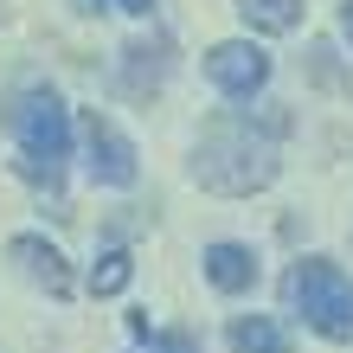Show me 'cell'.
Listing matches in <instances>:
<instances>
[{"instance_id":"cell-1","label":"cell","mask_w":353,"mask_h":353,"mask_svg":"<svg viewBox=\"0 0 353 353\" xmlns=\"http://www.w3.org/2000/svg\"><path fill=\"white\" fill-rule=\"evenodd\" d=\"M289 135V110L283 103H263V110H225L199 129L193 141V180L219 199H251L270 180L283 174L276 141Z\"/></svg>"},{"instance_id":"cell-2","label":"cell","mask_w":353,"mask_h":353,"mask_svg":"<svg viewBox=\"0 0 353 353\" xmlns=\"http://www.w3.org/2000/svg\"><path fill=\"white\" fill-rule=\"evenodd\" d=\"M0 122H7V135L19 141V174L58 199V180H65V161H71V110H65V97L46 90V84L13 90Z\"/></svg>"},{"instance_id":"cell-3","label":"cell","mask_w":353,"mask_h":353,"mask_svg":"<svg viewBox=\"0 0 353 353\" xmlns=\"http://www.w3.org/2000/svg\"><path fill=\"white\" fill-rule=\"evenodd\" d=\"M283 308L321 341H353V276L334 257H296L283 270Z\"/></svg>"},{"instance_id":"cell-4","label":"cell","mask_w":353,"mask_h":353,"mask_svg":"<svg viewBox=\"0 0 353 353\" xmlns=\"http://www.w3.org/2000/svg\"><path fill=\"white\" fill-rule=\"evenodd\" d=\"M77 135H84V168H90V180L97 186H135V174H141V161H135V141L116 129L103 110H84V122H77Z\"/></svg>"},{"instance_id":"cell-5","label":"cell","mask_w":353,"mask_h":353,"mask_svg":"<svg viewBox=\"0 0 353 353\" xmlns=\"http://www.w3.org/2000/svg\"><path fill=\"white\" fill-rule=\"evenodd\" d=\"M270 71H276V65H270V52L251 46V39H219V46L205 52V77H212V90H219V97H232V103L263 97Z\"/></svg>"},{"instance_id":"cell-6","label":"cell","mask_w":353,"mask_h":353,"mask_svg":"<svg viewBox=\"0 0 353 353\" xmlns=\"http://www.w3.org/2000/svg\"><path fill=\"white\" fill-rule=\"evenodd\" d=\"M7 257L26 270V276L46 289L52 302H71L77 296V276H71V263H65V251H58V244H46L39 232H19V238H7Z\"/></svg>"},{"instance_id":"cell-7","label":"cell","mask_w":353,"mask_h":353,"mask_svg":"<svg viewBox=\"0 0 353 353\" xmlns=\"http://www.w3.org/2000/svg\"><path fill=\"white\" fill-rule=\"evenodd\" d=\"M168 71H174V46H168V39H135V46H122L116 84H122V97L148 103L161 84H168Z\"/></svg>"},{"instance_id":"cell-8","label":"cell","mask_w":353,"mask_h":353,"mask_svg":"<svg viewBox=\"0 0 353 353\" xmlns=\"http://www.w3.org/2000/svg\"><path fill=\"white\" fill-rule=\"evenodd\" d=\"M199 270H205V283H212L219 296H251V289H257V276H263L257 251H251V244H238V238H219V244H205Z\"/></svg>"},{"instance_id":"cell-9","label":"cell","mask_w":353,"mask_h":353,"mask_svg":"<svg viewBox=\"0 0 353 353\" xmlns=\"http://www.w3.org/2000/svg\"><path fill=\"white\" fill-rule=\"evenodd\" d=\"M225 347H232V353H289V334H283L276 315H232Z\"/></svg>"},{"instance_id":"cell-10","label":"cell","mask_w":353,"mask_h":353,"mask_svg":"<svg viewBox=\"0 0 353 353\" xmlns=\"http://www.w3.org/2000/svg\"><path fill=\"white\" fill-rule=\"evenodd\" d=\"M302 13H308L302 0H238V19L251 32H270V39H276V32H296Z\"/></svg>"},{"instance_id":"cell-11","label":"cell","mask_w":353,"mask_h":353,"mask_svg":"<svg viewBox=\"0 0 353 353\" xmlns=\"http://www.w3.org/2000/svg\"><path fill=\"white\" fill-rule=\"evenodd\" d=\"M129 276H135V257H129V251H103V257L90 263V296H122Z\"/></svg>"},{"instance_id":"cell-12","label":"cell","mask_w":353,"mask_h":353,"mask_svg":"<svg viewBox=\"0 0 353 353\" xmlns=\"http://www.w3.org/2000/svg\"><path fill=\"white\" fill-rule=\"evenodd\" d=\"M148 353H199V334L193 327H168V334H154Z\"/></svg>"},{"instance_id":"cell-13","label":"cell","mask_w":353,"mask_h":353,"mask_svg":"<svg viewBox=\"0 0 353 353\" xmlns=\"http://www.w3.org/2000/svg\"><path fill=\"white\" fill-rule=\"evenodd\" d=\"M103 7H116V13H135V19H148V13H154V0H103Z\"/></svg>"},{"instance_id":"cell-14","label":"cell","mask_w":353,"mask_h":353,"mask_svg":"<svg viewBox=\"0 0 353 353\" xmlns=\"http://www.w3.org/2000/svg\"><path fill=\"white\" fill-rule=\"evenodd\" d=\"M341 39L353 46V0H341Z\"/></svg>"}]
</instances>
